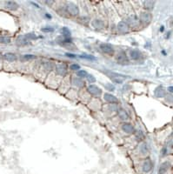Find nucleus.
I'll list each match as a JSON object with an SVG mask.
<instances>
[{
    "instance_id": "nucleus-1",
    "label": "nucleus",
    "mask_w": 173,
    "mask_h": 174,
    "mask_svg": "<svg viewBox=\"0 0 173 174\" xmlns=\"http://www.w3.org/2000/svg\"><path fill=\"white\" fill-rule=\"evenodd\" d=\"M63 79V78L58 76V74H56V73H51V74H49L48 77H47L45 84H46L49 87L56 89L57 87H59V85L61 84L62 79Z\"/></svg>"
},
{
    "instance_id": "nucleus-2",
    "label": "nucleus",
    "mask_w": 173,
    "mask_h": 174,
    "mask_svg": "<svg viewBox=\"0 0 173 174\" xmlns=\"http://www.w3.org/2000/svg\"><path fill=\"white\" fill-rule=\"evenodd\" d=\"M104 73L107 74V76L112 80V82L117 83V84H122L123 81H124V77H123L120 74L110 72V71H105Z\"/></svg>"
},
{
    "instance_id": "nucleus-3",
    "label": "nucleus",
    "mask_w": 173,
    "mask_h": 174,
    "mask_svg": "<svg viewBox=\"0 0 173 174\" xmlns=\"http://www.w3.org/2000/svg\"><path fill=\"white\" fill-rule=\"evenodd\" d=\"M70 83H71V79H70V77H64L58 87L59 91L61 93H65L66 91H68L70 90Z\"/></svg>"
},
{
    "instance_id": "nucleus-4",
    "label": "nucleus",
    "mask_w": 173,
    "mask_h": 174,
    "mask_svg": "<svg viewBox=\"0 0 173 174\" xmlns=\"http://www.w3.org/2000/svg\"><path fill=\"white\" fill-rule=\"evenodd\" d=\"M55 72H56V74H58V76H60L62 78L66 77V75H67L66 65L63 64V63H59L58 65H55Z\"/></svg>"
},
{
    "instance_id": "nucleus-5",
    "label": "nucleus",
    "mask_w": 173,
    "mask_h": 174,
    "mask_svg": "<svg viewBox=\"0 0 173 174\" xmlns=\"http://www.w3.org/2000/svg\"><path fill=\"white\" fill-rule=\"evenodd\" d=\"M116 59H117V63L119 65H129V59L127 57L126 53L124 51H120L117 53V55L116 57Z\"/></svg>"
},
{
    "instance_id": "nucleus-6",
    "label": "nucleus",
    "mask_w": 173,
    "mask_h": 174,
    "mask_svg": "<svg viewBox=\"0 0 173 174\" xmlns=\"http://www.w3.org/2000/svg\"><path fill=\"white\" fill-rule=\"evenodd\" d=\"M87 91L89 92L90 95L94 97H99L102 94V90L95 84H90L87 88Z\"/></svg>"
},
{
    "instance_id": "nucleus-7",
    "label": "nucleus",
    "mask_w": 173,
    "mask_h": 174,
    "mask_svg": "<svg viewBox=\"0 0 173 174\" xmlns=\"http://www.w3.org/2000/svg\"><path fill=\"white\" fill-rule=\"evenodd\" d=\"M100 49L101 51H103L104 53L107 54V55H113L114 53V49H113V46L110 45V44H108V43H103L100 45Z\"/></svg>"
},
{
    "instance_id": "nucleus-8",
    "label": "nucleus",
    "mask_w": 173,
    "mask_h": 174,
    "mask_svg": "<svg viewBox=\"0 0 173 174\" xmlns=\"http://www.w3.org/2000/svg\"><path fill=\"white\" fill-rule=\"evenodd\" d=\"M126 23L128 24V25L130 26V28L132 27H139L140 25V20L139 18L136 17V16H131L130 17H128L126 20Z\"/></svg>"
},
{
    "instance_id": "nucleus-9",
    "label": "nucleus",
    "mask_w": 173,
    "mask_h": 174,
    "mask_svg": "<svg viewBox=\"0 0 173 174\" xmlns=\"http://www.w3.org/2000/svg\"><path fill=\"white\" fill-rule=\"evenodd\" d=\"M3 59L8 63H15L17 60V56L13 52H5L3 54Z\"/></svg>"
},
{
    "instance_id": "nucleus-10",
    "label": "nucleus",
    "mask_w": 173,
    "mask_h": 174,
    "mask_svg": "<svg viewBox=\"0 0 173 174\" xmlns=\"http://www.w3.org/2000/svg\"><path fill=\"white\" fill-rule=\"evenodd\" d=\"M66 9H67L68 13L70 14L71 16H77L78 13H79V9H78V7L76 6L75 4H72V3L69 4V5L67 6V7H66Z\"/></svg>"
},
{
    "instance_id": "nucleus-11",
    "label": "nucleus",
    "mask_w": 173,
    "mask_h": 174,
    "mask_svg": "<svg viewBox=\"0 0 173 174\" xmlns=\"http://www.w3.org/2000/svg\"><path fill=\"white\" fill-rule=\"evenodd\" d=\"M117 30L120 33H127L130 31V26L125 21H120L117 24Z\"/></svg>"
},
{
    "instance_id": "nucleus-12",
    "label": "nucleus",
    "mask_w": 173,
    "mask_h": 174,
    "mask_svg": "<svg viewBox=\"0 0 173 174\" xmlns=\"http://www.w3.org/2000/svg\"><path fill=\"white\" fill-rule=\"evenodd\" d=\"M5 7L7 10H9V11H17V9H18V4H17V2H15V1H6L5 3Z\"/></svg>"
},
{
    "instance_id": "nucleus-13",
    "label": "nucleus",
    "mask_w": 173,
    "mask_h": 174,
    "mask_svg": "<svg viewBox=\"0 0 173 174\" xmlns=\"http://www.w3.org/2000/svg\"><path fill=\"white\" fill-rule=\"evenodd\" d=\"M152 167H153V164L151 162V160L150 158H147L144 162L143 165H142V170H143L144 172L147 173V172H150V171L152 170Z\"/></svg>"
},
{
    "instance_id": "nucleus-14",
    "label": "nucleus",
    "mask_w": 173,
    "mask_h": 174,
    "mask_svg": "<svg viewBox=\"0 0 173 174\" xmlns=\"http://www.w3.org/2000/svg\"><path fill=\"white\" fill-rule=\"evenodd\" d=\"M151 14L149 12H142L139 16L140 22H143L144 24H149L151 20Z\"/></svg>"
},
{
    "instance_id": "nucleus-15",
    "label": "nucleus",
    "mask_w": 173,
    "mask_h": 174,
    "mask_svg": "<svg viewBox=\"0 0 173 174\" xmlns=\"http://www.w3.org/2000/svg\"><path fill=\"white\" fill-rule=\"evenodd\" d=\"M104 98L105 101L110 103L111 105H116L118 103V99L116 98L115 96L110 94V93H105L104 95Z\"/></svg>"
},
{
    "instance_id": "nucleus-16",
    "label": "nucleus",
    "mask_w": 173,
    "mask_h": 174,
    "mask_svg": "<svg viewBox=\"0 0 173 174\" xmlns=\"http://www.w3.org/2000/svg\"><path fill=\"white\" fill-rule=\"evenodd\" d=\"M129 56L132 60H139V59H140V57H142V53L137 49H132L129 52Z\"/></svg>"
},
{
    "instance_id": "nucleus-17",
    "label": "nucleus",
    "mask_w": 173,
    "mask_h": 174,
    "mask_svg": "<svg viewBox=\"0 0 173 174\" xmlns=\"http://www.w3.org/2000/svg\"><path fill=\"white\" fill-rule=\"evenodd\" d=\"M16 43L18 46H24V45H29L30 41L26 39L25 35H23V36H19L17 38Z\"/></svg>"
},
{
    "instance_id": "nucleus-18",
    "label": "nucleus",
    "mask_w": 173,
    "mask_h": 174,
    "mask_svg": "<svg viewBox=\"0 0 173 174\" xmlns=\"http://www.w3.org/2000/svg\"><path fill=\"white\" fill-rule=\"evenodd\" d=\"M171 168V164L170 162H164L163 164H161L160 167H159V170H158V173L159 174H164L168 172V170Z\"/></svg>"
},
{
    "instance_id": "nucleus-19",
    "label": "nucleus",
    "mask_w": 173,
    "mask_h": 174,
    "mask_svg": "<svg viewBox=\"0 0 173 174\" xmlns=\"http://www.w3.org/2000/svg\"><path fill=\"white\" fill-rule=\"evenodd\" d=\"M122 130L128 134H131L134 131V127L132 126V124L130 123H124L122 124Z\"/></svg>"
},
{
    "instance_id": "nucleus-20",
    "label": "nucleus",
    "mask_w": 173,
    "mask_h": 174,
    "mask_svg": "<svg viewBox=\"0 0 173 174\" xmlns=\"http://www.w3.org/2000/svg\"><path fill=\"white\" fill-rule=\"evenodd\" d=\"M71 83L76 85V86H77L78 88H82V87H84L85 86V82H84V80L80 78H78V77H74V78H72L71 79Z\"/></svg>"
},
{
    "instance_id": "nucleus-21",
    "label": "nucleus",
    "mask_w": 173,
    "mask_h": 174,
    "mask_svg": "<svg viewBox=\"0 0 173 174\" xmlns=\"http://www.w3.org/2000/svg\"><path fill=\"white\" fill-rule=\"evenodd\" d=\"M92 24L93 27L97 29H102L104 28V23L100 19H94Z\"/></svg>"
},
{
    "instance_id": "nucleus-22",
    "label": "nucleus",
    "mask_w": 173,
    "mask_h": 174,
    "mask_svg": "<svg viewBox=\"0 0 173 174\" xmlns=\"http://www.w3.org/2000/svg\"><path fill=\"white\" fill-rule=\"evenodd\" d=\"M154 93H155V95L157 98H164L165 96V94H166L165 90L163 87H157L156 90H155V91H154Z\"/></svg>"
},
{
    "instance_id": "nucleus-23",
    "label": "nucleus",
    "mask_w": 173,
    "mask_h": 174,
    "mask_svg": "<svg viewBox=\"0 0 173 174\" xmlns=\"http://www.w3.org/2000/svg\"><path fill=\"white\" fill-rule=\"evenodd\" d=\"M117 113H118V116L119 118H121L122 120H127L129 119V115L126 113V111H124V109H118L117 110Z\"/></svg>"
},
{
    "instance_id": "nucleus-24",
    "label": "nucleus",
    "mask_w": 173,
    "mask_h": 174,
    "mask_svg": "<svg viewBox=\"0 0 173 174\" xmlns=\"http://www.w3.org/2000/svg\"><path fill=\"white\" fill-rule=\"evenodd\" d=\"M144 7L147 10H152L155 6V2L154 1H144L143 2Z\"/></svg>"
},
{
    "instance_id": "nucleus-25",
    "label": "nucleus",
    "mask_w": 173,
    "mask_h": 174,
    "mask_svg": "<svg viewBox=\"0 0 173 174\" xmlns=\"http://www.w3.org/2000/svg\"><path fill=\"white\" fill-rule=\"evenodd\" d=\"M12 42V39L7 36H1L0 37V44L3 45H8Z\"/></svg>"
},
{
    "instance_id": "nucleus-26",
    "label": "nucleus",
    "mask_w": 173,
    "mask_h": 174,
    "mask_svg": "<svg viewBox=\"0 0 173 174\" xmlns=\"http://www.w3.org/2000/svg\"><path fill=\"white\" fill-rule=\"evenodd\" d=\"M61 32L63 34V39H70V31L67 27H63L62 30H61Z\"/></svg>"
},
{
    "instance_id": "nucleus-27",
    "label": "nucleus",
    "mask_w": 173,
    "mask_h": 174,
    "mask_svg": "<svg viewBox=\"0 0 173 174\" xmlns=\"http://www.w3.org/2000/svg\"><path fill=\"white\" fill-rule=\"evenodd\" d=\"M37 57L33 55V54H24L22 57V59L24 60V61H31V60H33V59H36Z\"/></svg>"
},
{
    "instance_id": "nucleus-28",
    "label": "nucleus",
    "mask_w": 173,
    "mask_h": 174,
    "mask_svg": "<svg viewBox=\"0 0 173 174\" xmlns=\"http://www.w3.org/2000/svg\"><path fill=\"white\" fill-rule=\"evenodd\" d=\"M88 75H89L88 72H87L86 71H85V70H80V71L77 72V77H78V78H80V79L87 78Z\"/></svg>"
},
{
    "instance_id": "nucleus-29",
    "label": "nucleus",
    "mask_w": 173,
    "mask_h": 174,
    "mask_svg": "<svg viewBox=\"0 0 173 174\" xmlns=\"http://www.w3.org/2000/svg\"><path fill=\"white\" fill-rule=\"evenodd\" d=\"M79 57H80V58H83V59L90 60V61L96 60V57H95L93 56V55H89V54H82V55H79Z\"/></svg>"
},
{
    "instance_id": "nucleus-30",
    "label": "nucleus",
    "mask_w": 173,
    "mask_h": 174,
    "mask_svg": "<svg viewBox=\"0 0 173 174\" xmlns=\"http://www.w3.org/2000/svg\"><path fill=\"white\" fill-rule=\"evenodd\" d=\"M140 152L142 155H146L148 153V149H147V146L145 144H142L140 146Z\"/></svg>"
},
{
    "instance_id": "nucleus-31",
    "label": "nucleus",
    "mask_w": 173,
    "mask_h": 174,
    "mask_svg": "<svg viewBox=\"0 0 173 174\" xmlns=\"http://www.w3.org/2000/svg\"><path fill=\"white\" fill-rule=\"evenodd\" d=\"M25 37H26V39L29 40V41H31V40H36L37 39H38V38H37V36H36V34L32 33V32L25 34Z\"/></svg>"
},
{
    "instance_id": "nucleus-32",
    "label": "nucleus",
    "mask_w": 173,
    "mask_h": 174,
    "mask_svg": "<svg viewBox=\"0 0 173 174\" xmlns=\"http://www.w3.org/2000/svg\"><path fill=\"white\" fill-rule=\"evenodd\" d=\"M70 69L71 71H77V72H78V71H80V65H77V64H72V65H70Z\"/></svg>"
},
{
    "instance_id": "nucleus-33",
    "label": "nucleus",
    "mask_w": 173,
    "mask_h": 174,
    "mask_svg": "<svg viewBox=\"0 0 173 174\" xmlns=\"http://www.w3.org/2000/svg\"><path fill=\"white\" fill-rule=\"evenodd\" d=\"M87 80L90 82V83H95L96 82V79H95V77L92 75V74H89L88 76H87Z\"/></svg>"
},
{
    "instance_id": "nucleus-34",
    "label": "nucleus",
    "mask_w": 173,
    "mask_h": 174,
    "mask_svg": "<svg viewBox=\"0 0 173 174\" xmlns=\"http://www.w3.org/2000/svg\"><path fill=\"white\" fill-rule=\"evenodd\" d=\"M42 31H44V32H53L54 31V28L49 27V26L44 27V28H42Z\"/></svg>"
},
{
    "instance_id": "nucleus-35",
    "label": "nucleus",
    "mask_w": 173,
    "mask_h": 174,
    "mask_svg": "<svg viewBox=\"0 0 173 174\" xmlns=\"http://www.w3.org/2000/svg\"><path fill=\"white\" fill-rule=\"evenodd\" d=\"M104 86H105V88H106L107 90H109V91H114L115 90V87H114V85H112L111 84H105Z\"/></svg>"
},
{
    "instance_id": "nucleus-36",
    "label": "nucleus",
    "mask_w": 173,
    "mask_h": 174,
    "mask_svg": "<svg viewBox=\"0 0 173 174\" xmlns=\"http://www.w3.org/2000/svg\"><path fill=\"white\" fill-rule=\"evenodd\" d=\"M136 136H137V138H139L140 139H144V133L141 131H137V133H136Z\"/></svg>"
},
{
    "instance_id": "nucleus-37",
    "label": "nucleus",
    "mask_w": 173,
    "mask_h": 174,
    "mask_svg": "<svg viewBox=\"0 0 173 174\" xmlns=\"http://www.w3.org/2000/svg\"><path fill=\"white\" fill-rule=\"evenodd\" d=\"M65 56L68 57H70V58H75L76 57H77L75 55V54H72V53H69V52H68V53H65Z\"/></svg>"
},
{
    "instance_id": "nucleus-38",
    "label": "nucleus",
    "mask_w": 173,
    "mask_h": 174,
    "mask_svg": "<svg viewBox=\"0 0 173 174\" xmlns=\"http://www.w3.org/2000/svg\"><path fill=\"white\" fill-rule=\"evenodd\" d=\"M3 61H4V59H3V55L0 53V69H1L2 66H3Z\"/></svg>"
},
{
    "instance_id": "nucleus-39",
    "label": "nucleus",
    "mask_w": 173,
    "mask_h": 174,
    "mask_svg": "<svg viewBox=\"0 0 173 174\" xmlns=\"http://www.w3.org/2000/svg\"><path fill=\"white\" fill-rule=\"evenodd\" d=\"M168 91H169L170 92H172L173 93V86H170V87H168Z\"/></svg>"
},
{
    "instance_id": "nucleus-40",
    "label": "nucleus",
    "mask_w": 173,
    "mask_h": 174,
    "mask_svg": "<svg viewBox=\"0 0 173 174\" xmlns=\"http://www.w3.org/2000/svg\"><path fill=\"white\" fill-rule=\"evenodd\" d=\"M45 17H48V18H52V16H51V15H49V14H45Z\"/></svg>"
},
{
    "instance_id": "nucleus-41",
    "label": "nucleus",
    "mask_w": 173,
    "mask_h": 174,
    "mask_svg": "<svg viewBox=\"0 0 173 174\" xmlns=\"http://www.w3.org/2000/svg\"><path fill=\"white\" fill-rule=\"evenodd\" d=\"M160 31H164V26H162V28L160 29Z\"/></svg>"
}]
</instances>
